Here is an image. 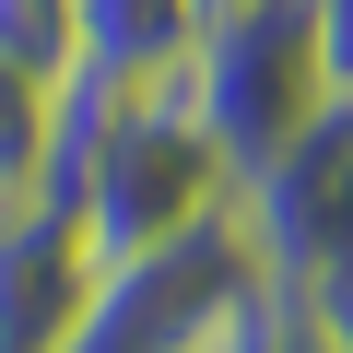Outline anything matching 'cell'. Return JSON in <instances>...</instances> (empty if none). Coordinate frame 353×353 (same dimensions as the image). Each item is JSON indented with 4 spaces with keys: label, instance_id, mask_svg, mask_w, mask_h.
<instances>
[{
    "label": "cell",
    "instance_id": "cell-1",
    "mask_svg": "<svg viewBox=\"0 0 353 353\" xmlns=\"http://www.w3.org/2000/svg\"><path fill=\"white\" fill-rule=\"evenodd\" d=\"M224 201H236V165L212 153V130L189 118V94H176V83H141L118 106L106 153H94V189H83L71 224H83L94 271H118V259H153V248L212 236Z\"/></svg>",
    "mask_w": 353,
    "mask_h": 353
},
{
    "label": "cell",
    "instance_id": "cell-2",
    "mask_svg": "<svg viewBox=\"0 0 353 353\" xmlns=\"http://www.w3.org/2000/svg\"><path fill=\"white\" fill-rule=\"evenodd\" d=\"M176 94H189V118L212 130V153L248 176L259 153H283L330 83H318V36H306V0H236V12L201 24L189 71H176Z\"/></svg>",
    "mask_w": 353,
    "mask_h": 353
},
{
    "label": "cell",
    "instance_id": "cell-3",
    "mask_svg": "<svg viewBox=\"0 0 353 353\" xmlns=\"http://www.w3.org/2000/svg\"><path fill=\"white\" fill-rule=\"evenodd\" d=\"M224 224H236V248H248L259 283H283V294H330V283L353 271V130L318 106L283 153H259V165L236 176Z\"/></svg>",
    "mask_w": 353,
    "mask_h": 353
},
{
    "label": "cell",
    "instance_id": "cell-4",
    "mask_svg": "<svg viewBox=\"0 0 353 353\" xmlns=\"http://www.w3.org/2000/svg\"><path fill=\"white\" fill-rule=\"evenodd\" d=\"M83 306H94V248H83V224L48 212V201L0 212V353H59Z\"/></svg>",
    "mask_w": 353,
    "mask_h": 353
},
{
    "label": "cell",
    "instance_id": "cell-5",
    "mask_svg": "<svg viewBox=\"0 0 353 353\" xmlns=\"http://www.w3.org/2000/svg\"><path fill=\"white\" fill-rule=\"evenodd\" d=\"M201 0H83V71H106V83H176L189 71V48H201Z\"/></svg>",
    "mask_w": 353,
    "mask_h": 353
},
{
    "label": "cell",
    "instance_id": "cell-6",
    "mask_svg": "<svg viewBox=\"0 0 353 353\" xmlns=\"http://www.w3.org/2000/svg\"><path fill=\"white\" fill-rule=\"evenodd\" d=\"M189 353H330V318H318V294H283V283L248 271V283L201 318Z\"/></svg>",
    "mask_w": 353,
    "mask_h": 353
},
{
    "label": "cell",
    "instance_id": "cell-7",
    "mask_svg": "<svg viewBox=\"0 0 353 353\" xmlns=\"http://www.w3.org/2000/svg\"><path fill=\"white\" fill-rule=\"evenodd\" d=\"M48 189V83L0 59V212H24Z\"/></svg>",
    "mask_w": 353,
    "mask_h": 353
},
{
    "label": "cell",
    "instance_id": "cell-8",
    "mask_svg": "<svg viewBox=\"0 0 353 353\" xmlns=\"http://www.w3.org/2000/svg\"><path fill=\"white\" fill-rule=\"evenodd\" d=\"M0 59L36 83L83 71V0H0Z\"/></svg>",
    "mask_w": 353,
    "mask_h": 353
},
{
    "label": "cell",
    "instance_id": "cell-9",
    "mask_svg": "<svg viewBox=\"0 0 353 353\" xmlns=\"http://www.w3.org/2000/svg\"><path fill=\"white\" fill-rule=\"evenodd\" d=\"M306 36H318V83H330V106H353V0H306Z\"/></svg>",
    "mask_w": 353,
    "mask_h": 353
},
{
    "label": "cell",
    "instance_id": "cell-10",
    "mask_svg": "<svg viewBox=\"0 0 353 353\" xmlns=\"http://www.w3.org/2000/svg\"><path fill=\"white\" fill-rule=\"evenodd\" d=\"M318 318H330V353H353V271H341V283L318 294Z\"/></svg>",
    "mask_w": 353,
    "mask_h": 353
},
{
    "label": "cell",
    "instance_id": "cell-11",
    "mask_svg": "<svg viewBox=\"0 0 353 353\" xmlns=\"http://www.w3.org/2000/svg\"><path fill=\"white\" fill-rule=\"evenodd\" d=\"M201 12H236V0H201Z\"/></svg>",
    "mask_w": 353,
    "mask_h": 353
},
{
    "label": "cell",
    "instance_id": "cell-12",
    "mask_svg": "<svg viewBox=\"0 0 353 353\" xmlns=\"http://www.w3.org/2000/svg\"><path fill=\"white\" fill-rule=\"evenodd\" d=\"M330 118H341V130H353V106H330Z\"/></svg>",
    "mask_w": 353,
    "mask_h": 353
}]
</instances>
